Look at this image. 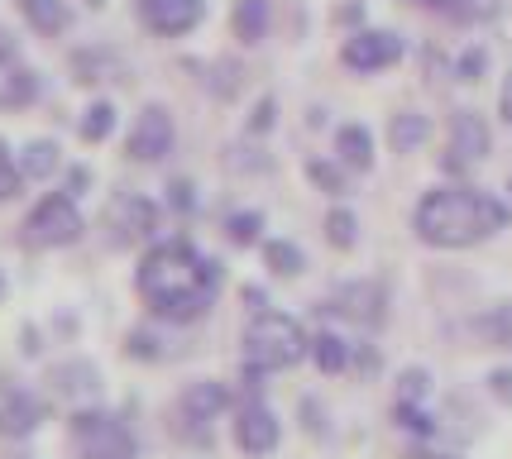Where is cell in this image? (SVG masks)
<instances>
[{"label":"cell","instance_id":"cell-1","mask_svg":"<svg viewBox=\"0 0 512 459\" xmlns=\"http://www.w3.org/2000/svg\"><path fill=\"white\" fill-rule=\"evenodd\" d=\"M134 287H139L144 306L154 311V321L192 326L211 311L216 292H221V263L206 259L197 244L187 240H163L139 259Z\"/></svg>","mask_w":512,"mask_h":459},{"label":"cell","instance_id":"cell-2","mask_svg":"<svg viewBox=\"0 0 512 459\" xmlns=\"http://www.w3.org/2000/svg\"><path fill=\"white\" fill-rule=\"evenodd\" d=\"M508 220L512 216L503 201L484 197V192H469V187H441V192H426L417 201L412 230L431 249H469V244L498 235Z\"/></svg>","mask_w":512,"mask_h":459},{"label":"cell","instance_id":"cell-3","mask_svg":"<svg viewBox=\"0 0 512 459\" xmlns=\"http://www.w3.org/2000/svg\"><path fill=\"white\" fill-rule=\"evenodd\" d=\"M307 350H312V335L302 330L297 316L273 311V306H264V311H254V316H249V326H245L249 369H259V373L297 369V364L307 359Z\"/></svg>","mask_w":512,"mask_h":459},{"label":"cell","instance_id":"cell-4","mask_svg":"<svg viewBox=\"0 0 512 459\" xmlns=\"http://www.w3.org/2000/svg\"><path fill=\"white\" fill-rule=\"evenodd\" d=\"M67 440L77 459H139V440L125 426V416L106 407H77L67 421Z\"/></svg>","mask_w":512,"mask_h":459},{"label":"cell","instance_id":"cell-5","mask_svg":"<svg viewBox=\"0 0 512 459\" xmlns=\"http://www.w3.org/2000/svg\"><path fill=\"white\" fill-rule=\"evenodd\" d=\"M77 240H82V211H77V201L67 192L44 197L24 220V244L29 249H67Z\"/></svg>","mask_w":512,"mask_h":459},{"label":"cell","instance_id":"cell-6","mask_svg":"<svg viewBox=\"0 0 512 459\" xmlns=\"http://www.w3.org/2000/svg\"><path fill=\"white\" fill-rule=\"evenodd\" d=\"M106 230H111L115 249H139V244H154L158 235V206L139 192H120L106 206Z\"/></svg>","mask_w":512,"mask_h":459},{"label":"cell","instance_id":"cell-7","mask_svg":"<svg viewBox=\"0 0 512 459\" xmlns=\"http://www.w3.org/2000/svg\"><path fill=\"white\" fill-rule=\"evenodd\" d=\"M230 436H235V445H240V455L264 459V455L278 450V440H283V421L273 416L268 402L245 397V402L235 407V416H230Z\"/></svg>","mask_w":512,"mask_h":459},{"label":"cell","instance_id":"cell-8","mask_svg":"<svg viewBox=\"0 0 512 459\" xmlns=\"http://www.w3.org/2000/svg\"><path fill=\"white\" fill-rule=\"evenodd\" d=\"M326 316H340V321H350L359 330H379L383 316H388V292L379 283H345L335 287L326 306H321Z\"/></svg>","mask_w":512,"mask_h":459},{"label":"cell","instance_id":"cell-9","mask_svg":"<svg viewBox=\"0 0 512 459\" xmlns=\"http://www.w3.org/2000/svg\"><path fill=\"white\" fill-rule=\"evenodd\" d=\"M48 393L58 397V402H72V412L77 407H96V397H101V369L91 359H63V364L48 369Z\"/></svg>","mask_w":512,"mask_h":459},{"label":"cell","instance_id":"cell-10","mask_svg":"<svg viewBox=\"0 0 512 459\" xmlns=\"http://www.w3.org/2000/svg\"><path fill=\"white\" fill-rule=\"evenodd\" d=\"M48 407L15 383H0V440H24L44 426Z\"/></svg>","mask_w":512,"mask_h":459},{"label":"cell","instance_id":"cell-11","mask_svg":"<svg viewBox=\"0 0 512 459\" xmlns=\"http://www.w3.org/2000/svg\"><path fill=\"white\" fill-rule=\"evenodd\" d=\"M345 67H355V72H383V67H393L402 58V39L393 29H364L355 39H345Z\"/></svg>","mask_w":512,"mask_h":459},{"label":"cell","instance_id":"cell-12","mask_svg":"<svg viewBox=\"0 0 512 459\" xmlns=\"http://www.w3.org/2000/svg\"><path fill=\"white\" fill-rule=\"evenodd\" d=\"M125 149H130L134 163H158V158H168V153H173V115L163 106H149L139 120H134Z\"/></svg>","mask_w":512,"mask_h":459},{"label":"cell","instance_id":"cell-13","mask_svg":"<svg viewBox=\"0 0 512 459\" xmlns=\"http://www.w3.org/2000/svg\"><path fill=\"white\" fill-rule=\"evenodd\" d=\"M240 402H235V393L225 388V383H216V378H201V383H187L178 397V416L182 421H197V426H211V421H221L225 412H235Z\"/></svg>","mask_w":512,"mask_h":459},{"label":"cell","instance_id":"cell-14","mask_svg":"<svg viewBox=\"0 0 512 459\" xmlns=\"http://www.w3.org/2000/svg\"><path fill=\"white\" fill-rule=\"evenodd\" d=\"M206 15V0H139V20L163 39H178L187 29H197Z\"/></svg>","mask_w":512,"mask_h":459},{"label":"cell","instance_id":"cell-15","mask_svg":"<svg viewBox=\"0 0 512 459\" xmlns=\"http://www.w3.org/2000/svg\"><path fill=\"white\" fill-rule=\"evenodd\" d=\"M39 96V77L34 67L20 63V53L10 48V39L0 34V110H20Z\"/></svg>","mask_w":512,"mask_h":459},{"label":"cell","instance_id":"cell-16","mask_svg":"<svg viewBox=\"0 0 512 459\" xmlns=\"http://www.w3.org/2000/svg\"><path fill=\"white\" fill-rule=\"evenodd\" d=\"M450 144H455V153H460L465 163H479V158L489 153V125H484V115L460 110V115L450 120Z\"/></svg>","mask_w":512,"mask_h":459},{"label":"cell","instance_id":"cell-17","mask_svg":"<svg viewBox=\"0 0 512 459\" xmlns=\"http://www.w3.org/2000/svg\"><path fill=\"white\" fill-rule=\"evenodd\" d=\"M312 364L321 373H350V364H355V345H350V340H345V335H340V330H316L312 335Z\"/></svg>","mask_w":512,"mask_h":459},{"label":"cell","instance_id":"cell-18","mask_svg":"<svg viewBox=\"0 0 512 459\" xmlns=\"http://www.w3.org/2000/svg\"><path fill=\"white\" fill-rule=\"evenodd\" d=\"M20 15L29 20V29H34V34H44V39L63 34L67 24H72L67 0H20Z\"/></svg>","mask_w":512,"mask_h":459},{"label":"cell","instance_id":"cell-19","mask_svg":"<svg viewBox=\"0 0 512 459\" xmlns=\"http://www.w3.org/2000/svg\"><path fill=\"white\" fill-rule=\"evenodd\" d=\"M72 72H77V82H111V77L125 72V63L115 58L111 48H82L72 58Z\"/></svg>","mask_w":512,"mask_h":459},{"label":"cell","instance_id":"cell-20","mask_svg":"<svg viewBox=\"0 0 512 459\" xmlns=\"http://www.w3.org/2000/svg\"><path fill=\"white\" fill-rule=\"evenodd\" d=\"M426 139H431V120H426V115H417V110H402V115H393V125H388V144H393L398 153L422 149Z\"/></svg>","mask_w":512,"mask_h":459},{"label":"cell","instance_id":"cell-21","mask_svg":"<svg viewBox=\"0 0 512 459\" xmlns=\"http://www.w3.org/2000/svg\"><path fill=\"white\" fill-rule=\"evenodd\" d=\"M15 163H20V177L44 182V177L58 173V144H53V139H34V144H24V153Z\"/></svg>","mask_w":512,"mask_h":459},{"label":"cell","instance_id":"cell-22","mask_svg":"<svg viewBox=\"0 0 512 459\" xmlns=\"http://www.w3.org/2000/svg\"><path fill=\"white\" fill-rule=\"evenodd\" d=\"M335 149H340V163H350V168H374V139L364 125H345V130L335 134Z\"/></svg>","mask_w":512,"mask_h":459},{"label":"cell","instance_id":"cell-23","mask_svg":"<svg viewBox=\"0 0 512 459\" xmlns=\"http://www.w3.org/2000/svg\"><path fill=\"white\" fill-rule=\"evenodd\" d=\"M230 24H235V34H240L245 44H259L268 34V0H235Z\"/></svg>","mask_w":512,"mask_h":459},{"label":"cell","instance_id":"cell-24","mask_svg":"<svg viewBox=\"0 0 512 459\" xmlns=\"http://www.w3.org/2000/svg\"><path fill=\"white\" fill-rule=\"evenodd\" d=\"M264 263H268V273H278V278H297V273L307 268L302 249H297L292 240H268L264 244Z\"/></svg>","mask_w":512,"mask_h":459},{"label":"cell","instance_id":"cell-25","mask_svg":"<svg viewBox=\"0 0 512 459\" xmlns=\"http://www.w3.org/2000/svg\"><path fill=\"white\" fill-rule=\"evenodd\" d=\"M168 340L158 335L154 326H134L130 335H125V354L130 359H139V364H158V359H168V350H163Z\"/></svg>","mask_w":512,"mask_h":459},{"label":"cell","instance_id":"cell-26","mask_svg":"<svg viewBox=\"0 0 512 459\" xmlns=\"http://www.w3.org/2000/svg\"><path fill=\"white\" fill-rule=\"evenodd\" d=\"M422 5H436V10H446L450 20L460 24H484L498 15V0H422Z\"/></svg>","mask_w":512,"mask_h":459},{"label":"cell","instance_id":"cell-27","mask_svg":"<svg viewBox=\"0 0 512 459\" xmlns=\"http://www.w3.org/2000/svg\"><path fill=\"white\" fill-rule=\"evenodd\" d=\"M393 416H398V426L407 431V436H417V440H436V436H441L436 416L426 412L422 402H398V407H393Z\"/></svg>","mask_w":512,"mask_h":459},{"label":"cell","instance_id":"cell-28","mask_svg":"<svg viewBox=\"0 0 512 459\" xmlns=\"http://www.w3.org/2000/svg\"><path fill=\"white\" fill-rule=\"evenodd\" d=\"M111 130H115V106L111 101H96V106L82 115V139H87V144H101Z\"/></svg>","mask_w":512,"mask_h":459},{"label":"cell","instance_id":"cell-29","mask_svg":"<svg viewBox=\"0 0 512 459\" xmlns=\"http://www.w3.org/2000/svg\"><path fill=\"white\" fill-rule=\"evenodd\" d=\"M259 230H264V216L259 211H235V216L225 220V235H230V244H254L259 240Z\"/></svg>","mask_w":512,"mask_h":459},{"label":"cell","instance_id":"cell-30","mask_svg":"<svg viewBox=\"0 0 512 459\" xmlns=\"http://www.w3.org/2000/svg\"><path fill=\"white\" fill-rule=\"evenodd\" d=\"M355 230H359V220L350 216V211H340V206L326 216V240H331L335 249H355Z\"/></svg>","mask_w":512,"mask_h":459},{"label":"cell","instance_id":"cell-31","mask_svg":"<svg viewBox=\"0 0 512 459\" xmlns=\"http://www.w3.org/2000/svg\"><path fill=\"white\" fill-rule=\"evenodd\" d=\"M426 397H431V373H426V369H402L398 402H422V407H426Z\"/></svg>","mask_w":512,"mask_h":459},{"label":"cell","instance_id":"cell-32","mask_svg":"<svg viewBox=\"0 0 512 459\" xmlns=\"http://www.w3.org/2000/svg\"><path fill=\"white\" fill-rule=\"evenodd\" d=\"M479 335L498 345V350H508L512 345V316L508 311H489V316H479Z\"/></svg>","mask_w":512,"mask_h":459},{"label":"cell","instance_id":"cell-33","mask_svg":"<svg viewBox=\"0 0 512 459\" xmlns=\"http://www.w3.org/2000/svg\"><path fill=\"white\" fill-rule=\"evenodd\" d=\"M20 163H15V153L5 149V139H0V201H10L15 192H20Z\"/></svg>","mask_w":512,"mask_h":459},{"label":"cell","instance_id":"cell-34","mask_svg":"<svg viewBox=\"0 0 512 459\" xmlns=\"http://www.w3.org/2000/svg\"><path fill=\"white\" fill-rule=\"evenodd\" d=\"M307 173H312V182L321 187V192H331V197H340V192H345V177L335 173L331 163H312Z\"/></svg>","mask_w":512,"mask_h":459},{"label":"cell","instance_id":"cell-35","mask_svg":"<svg viewBox=\"0 0 512 459\" xmlns=\"http://www.w3.org/2000/svg\"><path fill=\"white\" fill-rule=\"evenodd\" d=\"M489 393H493V402L512 407V369H493L489 373Z\"/></svg>","mask_w":512,"mask_h":459},{"label":"cell","instance_id":"cell-36","mask_svg":"<svg viewBox=\"0 0 512 459\" xmlns=\"http://www.w3.org/2000/svg\"><path fill=\"white\" fill-rule=\"evenodd\" d=\"M273 115H278V106H273V96H264V101L254 106V120H249V130H254V134L273 130Z\"/></svg>","mask_w":512,"mask_h":459},{"label":"cell","instance_id":"cell-37","mask_svg":"<svg viewBox=\"0 0 512 459\" xmlns=\"http://www.w3.org/2000/svg\"><path fill=\"white\" fill-rule=\"evenodd\" d=\"M479 72H484V53H479V48H469L465 58H460V77H465V82H474Z\"/></svg>","mask_w":512,"mask_h":459},{"label":"cell","instance_id":"cell-38","mask_svg":"<svg viewBox=\"0 0 512 459\" xmlns=\"http://www.w3.org/2000/svg\"><path fill=\"white\" fill-rule=\"evenodd\" d=\"M407 459H460V455H450V450H436L431 440H417V445L407 450Z\"/></svg>","mask_w":512,"mask_h":459},{"label":"cell","instance_id":"cell-39","mask_svg":"<svg viewBox=\"0 0 512 459\" xmlns=\"http://www.w3.org/2000/svg\"><path fill=\"white\" fill-rule=\"evenodd\" d=\"M168 192H173V206H178V211H187V206H192V182H173V187H168Z\"/></svg>","mask_w":512,"mask_h":459},{"label":"cell","instance_id":"cell-40","mask_svg":"<svg viewBox=\"0 0 512 459\" xmlns=\"http://www.w3.org/2000/svg\"><path fill=\"white\" fill-rule=\"evenodd\" d=\"M498 115L512 125V72H508V82H503V101H498Z\"/></svg>","mask_w":512,"mask_h":459},{"label":"cell","instance_id":"cell-41","mask_svg":"<svg viewBox=\"0 0 512 459\" xmlns=\"http://www.w3.org/2000/svg\"><path fill=\"white\" fill-rule=\"evenodd\" d=\"M87 182H91V173H87V168H72V177H67V187H72V192H82Z\"/></svg>","mask_w":512,"mask_h":459},{"label":"cell","instance_id":"cell-42","mask_svg":"<svg viewBox=\"0 0 512 459\" xmlns=\"http://www.w3.org/2000/svg\"><path fill=\"white\" fill-rule=\"evenodd\" d=\"M0 302H5V273H0Z\"/></svg>","mask_w":512,"mask_h":459},{"label":"cell","instance_id":"cell-43","mask_svg":"<svg viewBox=\"0 0 512 459\" xmlns=\"http://www.w3.org/2000/svg\"><path fill=\"white\" fill-rule=\"evenodd\" d=\"M91 5H101V0H91Z\"/></svg>","mask_w":512,"mask_h":459},{"label":"cell","instance_id":"cell-44","mask_svg":"<svg viewBox=\"0 0 512 459\" xmlns=\"http://www.w3.org/2000/svg\"><path fill=\"white\" fill-rule=\"evenodd\" d=\"M508 192H512V182H508Z\"/></svg>","mask_w":512,"mask_h":459}]
</instances>
